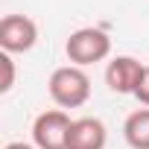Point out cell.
<instances>
[{
    "instance_id": "cell-1",
    "label": "cell",
    "mask_w": 149,
    "mask_h": 149,
    "mask_svg": "<svg viewBox=\"0 0 149 149\" xmlns=\"http://www.w3.org/2000/svg\"><path fill=\"white\" fill-rule=\"evenodd\" d=\"M47 91L58 108H79L91 97V76L76 64H64L50 73Z\"/></svg>"
},
{
    "instance_id": "cell-2",
    "label": "cell",
    "mask_w": 149,
    "mask_h": 149,
    "mask_svg": "<svg viewBox=\"0 0 149 149\" xmlns=\"http://www.w3.org/2000/svg\"><path fill=\"white\" fill-rule=\"evenodd\" d=\"M64 53H67V61L76 64V67H88V64H97L102 58H108L111 53V38L105 29H97V26H82L76 32H70V38L64 41Z\"/></svg>"
},
{
    "instance_id": "cell-3",
    "label": "cell",
    "mask_w": 149,
    "mask_h": 149,
    "mask_svg": "<svg viewBox=\"0 0 149 149\" xmlns=\"http://www.w3.org/2000/svg\"><path fill=\"white\" fill-rule=\"evenodd\" d=\"M73 120L64 108H50L41 111L32 120V143L38 149H67V132Z\"/></svg>"
},
{
    "instance_id": "cell-4",
    "label": "cell",
    "mask_w": 149,
    "mask_h": 149,
    "mask_svg": "<svg viewBox=\"0 0 149 149\" xmlns=\"http://www.w3.org/2000/svg\"><path fill=\"white\" fill-rule=\"evenodd\" d=\"M38 44V24L26 15H6L0 21V47L3 53H29Z\"/></svg>"
},
{
    "instance_id": "cell-5",
    "label": "cell",
    "mask_w": 149,
    "mask_h": 149,
    "mask_svg": "<svg viewBox=\"0 0 149 149\" xmlns=\"http://www.w3.org/2000/svg\"><path fill=\"white\" fill-rule=\"evenodd\" d=\"M143 73H146V67L137 61V58H132V56H117V58H111L108 61V67H105V85H108V91H114V94H132L134 97V91H137V85H140V79H143Z\"/></svg>"
},
{
    "instance_id": "cell-6",
    "label": "cell",
    "mask_w": 149,
    "mask_h": 149,
    "mask_svg": "<svg viewBox=\"0 0 149 149\" xmlns=\"http://www.w3.org/2000/svg\"><path fill=\"white\" fill-rule=\"evenodd\" d=\"M108 129L100 117H79L67 132V149H105Z\"/></svg>"
},
{
    "instance_id": "cell-7",
    "label": "cell",
    "mask_w": 149,
    "mask_h": 149,
    "mask_svg": "<svg viewBox=\"0 0 149 149\" xmlns=\"http://www.w3.org/2000/svg\"><path fill=\"white\" fill-rule=\"evenodd\" d=\"M123 137L132 149H149V108H137L126 117Z\"/></svg>"
},
{
    "instance_id": "cell-8",
    "label": "cell",
    "mask_w": 149,
    "mask_h": 149,
    "mask_svg": "<svg viewBox=\"0 0 149 149\" xmlns=\"http://www.w3.org/2000/svg\"><path fill=\"white\" fill-rule=\"evenodd\" d=\"M0 67H3V79H0V94H9L15 88V61L9 53H0Z\"/></svg>"
},
{
    "instance_id": "cell-9",
    "label": "cell",
    "mask_w": 149,
    "mask_h": 149,
    "mask_svg": "<svg viewBox=\"0 0 149 149\" xmlns=\"http://www.w3.org/2000/svg\"><path fill=\"white\" fill-rule=\"evenodd\" d=\"M134 100H137L140 105H146V108H149V67H146L143 79H140V85H137V91H134Z\"/></svg>"
},
{
    "instance_id": "cell-10",
    "label": "cell",
    "mask_w": 149,
    "mask_h": 149,
    "mask_svg": "<svg viewBox=\"0 0 149 149\" xmlns=\"http://www.w3.org/2000/svg\"><path fill=\"white\" fill-rule=\"evenodd\" d=\"M3 149H38L35 143H24V140H12V143H6Z\"/></svg>"
},
{
    "instance_id": "cell-11",
    "label": "cell",
    "mask_w": 149,
    "mask_h": 149,
    "mask_svg": "<svg viewBox=\"0 0 149 149\" xmlns=\"http://www.w3.org/2000/svg\"><path fill=\"white\" fill-rule=\"evenodd\" d=\"M146 67H149V64H146Z\"/></svg>"
}]
</instances>
